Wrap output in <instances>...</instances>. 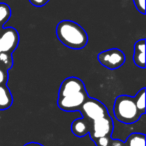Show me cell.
<instances>
[{"mask_svg": "<svg viewBox=\"0 0 146 146\" xmlns=\"http://www.w3.org/2000/svg\"><path fill=\"white\" fill-rule=\"evenodd\" d=\"M89 97L84 82L71 76L63 80L58 91L57 105L62 111H79L82 104Z\"/></svg>", "mask_w": 146, "mask_h": 146, "instance_id": "1", "label": "cell"}, {"mask_svg": "<svg viewBox=\"0 0 146 146\" xmlns=\"http://www.w3.org/2000/svg\"><path fill=\"white\" fill-rule=\"evenodd\" d=\"M55 32L58 40L70 49H83L88 43V35L86 31L74 21H60L57 24Z\"/></svg>", "mask_w": 146, "mask_h": 146, "instance_id": "2", "label": "cell"}, {"mask_svg": "<svg viewBox=\"0 0 146 146\" xmlns=\"http://www.w3.org/2000/svg\"><path fill=\"white\" fill-rule=\"evenodd\" d=\"M113 111L115 118L124 124H133L141 117L135 105L133 97L129 95H120L114 101Z\"/></svg>", "mask_w": 146, "mask_h": 146, "instance_id": "3", "label": "cell"}, {"mask_svg": "<svg viewBox=\"0 0 146 146\" xmlns=\"http://www.w3.org/2000/svg\"><path fill=\"white\" fill-rule=\"evenodd\" d=\"M79 112L82 114V117L90 122L109 115L107 107L101 101L92 97H88L85 100V102L82 104L81 108L79 109Z\"/></svg>", "mask_w": 146, "mask_h": 146, "instance_id": "4", "label": "cell"}, {"mask_svg": "<svg viewBox=\"0 0 146 146\" xmlns=\"http://www.w3.org/2000/svg\"><path fill=\"white\" fill-rule=\"evenodd\" d=\"M97 59L102 66L114 70L125 63L126 56L122 50L118 48H111L108 50H104L97 55Z\"/></svg>", "mask_w": 146, "mask_h": 146, "instance_id": "5", "label": "cell"}, {"mask_svg": "<svg viewBox=\"0 0 146 146\" xmlns=\"http://www.w3.org/2000/svg\"><path fill=\"white\" fill-rule=\"evenodd\" d=\"M114 129L113 120L111 116L106 115L104 117L98 118L96 120L91 121L89 135L93 141L101 137H109L111 136Z\"/></svg>", "mask_w": 146, "mask_h": 146, "instance_id": "6", "label": "cell"}, {"mask_svg": "<svg viewBox=\"0 0 146 146\" xmlns=\"http://www.w3.org/2000/svg\"><path fill=\"white\" fill-rule=\"evenodd\" d=\"M19 44V33L13 27L3 28L0 32V48L2 52L12 54Z\"/></svg>", "mask_w": 146, "mask_h": 146, "instance_id": "7", "label": "cell"}, {"mask_svg": "<svg viewBox=\"0 0 146 146\" xmlns=\"http://www.w3.org/2000/svg\"><path fill=\"white\" fill-rule=\"evenodd\" d=\"M91 122L88 121L84 117L75 119L71 123V132L77 137H84L90 132Z\"/></svg>", "mask_w": 146, "mask_h": 146, "instance_id": "8", "label": "cell"}, {"mask_svg": "<svg viewBox=\"0 0 146 146\" xmlns=\"http://www.w3.org/2000/svg\"><path fill=\"white\" fill-rule=\"evenodd\" d=\"M133 61L136 66L145 68V39H140L134 44Z\"/></svg>", "mask_w": 146, "mask_h": 146, "instance_id": "9", "label": "cell"}, {"mask_svg": "<svg viewBox=\"0 0 146 146\" xmlns=\"http://www.w3.org/2000/svg\"><path fill=\"white\" fill-rule=\"evenodd\" d=\"M13 104V96L7 85H0V110H6Z\"/></svg>", "mask_w": 146, "mask_h": 146, "instance_id": "10", "label": "cell"}, {"mask_svg": "<svg viewBox=\"0 0 146 146\" xmlns=\"http://www.w3.org/2000/svg\"><path fill=\"white\" fill-rule=\"evenodd\" d=\"M124 146H145V135L143 133H132L124 142Z\"/></svg>", "mask_w": 146, "mask_h": 146, "instance_id": "11", "label": "cell"}, {"mask_svg": "<svg viewBox=\"0 0 146 146\" xmlns=\"http://www.w3.org/2000/svg\"><path fill=\"white\" fill-rule=\"evenodd\" d=\"M11 17V8L8 4L0 2V32L4 28V24Z\"/></svg>", "mask_w": 146, "mask_h": 146, "instance_id": "12", "label": "cell"}, {"mask_svg": "<svg viewBox=\"0 0 146 146\" xmlns=\"http://www.w3.org/2000/svg\"><path fill=\"white\" fill-rule=\"evenodd\" d=\"M133 99L140 114L141 115L145 114V88H142L141 90H139L137 94L133 97Z\"/></svg>", "mask_w": 146, "mask_h": 146, "instance_id": "13", "label": "cell"}, {"mask_svg": "<svg viewBox=\"0 0 146 146\" xmlns=\"http://www.w3.org/2000/svg\"><path fill=\"white\" fill-rule=\"evenodd\" d=\"M13 63L14 61H13L12 54L6 52L0 53V68L9 71L13 67Z\"/></svg>", "mask_w": 146, "mask_h": 146, "instance_id": "14", "label": "cell"}, {"mask_svg": "<svg viewBox=\"0 0 146 146\" xmlns=\"http://www.w3.org/2000/svg\"><path fill=\"white\" fill-rule=\"evenodd\" d=\"M9 78V73L8 71L4 70V69L0 68V85H7Z\"/></svg>", "mask_w": 146, "mask_h": 146, "instance_id": "15", "label": "cell"}, {"mask_svg": "<svg viewBox=\"0 0 146 146\" xmlns=\"http://www.w3.org/2000/svg\"><path fill=\"white\" fill-rule=\"evenodd\" d=\"M111 139V136H109V137H101L96 139L94 142H95L96 146H109Z\"/></svg>", "mask_w": 146, "mask_h": 146, "instance_id": "16", "label": "cell"}, {"mask_svg": "<svg viewBox=\"0 0 146 146\" xmlns=\"http://www.w3.org/2000/svg\"><path fill=\"white\" fill-rule=\"evenodd\" d=\"M136 9L141 14H145V0H133Z\"/></svg>", "mask_w": 146, "mask_h": 146, "instance_id": "17", "label": "cell"}, {"mask_svg": "<svg viewBox=\"0 0 146 146\" xmlns=\"http://www.w3.org/2000/svg\"><path fill=\"white\" fill-rule=\"evenodd\" d=\"M29 2L35 7H43L49 2V0H29Z\"/></svg>", "mask_w": 146, "mask_h": 146, "instance_id": "18", "label": "cell"}, {"mask_svg": "<svg viewBox=\"0 0 146 146\" xmlns=\"http://www.w3.org/2000/svg\"><path fill=\"white\" fill-rule=\"evenodd\" d=\"M109 146H124V142L119 139H111Z\"/></svg>", "mask_w": 146, "mask_h": 146, "instance_id": "19", "label": "cell"}, {"mask_svg": "<svg viewBox=\"0 0 146 146\" xmlns=\"http://www.w3.org/2000/svg\"><path fill=\"white\" fill-rule=\"evenodd\" d=\"M23 146H44V145H42V144L38 143V142H29V143L24 144Z\"/></svg>", "mask_w": 146, "mask_h": 146, "instance_id": "20", "label": "cell"}, {"mask_svg": "<svg viewBox=\"0 0 146 146\" xmlns=\"http://www.w3.org/2000/svg\"><path fill=\"white\" fill-rule=\"evenodd\" d=\"M1 52H2V51H1V48H0V53H1Z\"/></svg>", "mask_w": 146, "mask_h": 146, "instance_id": "21", "label": "cell"}]
</instances>
